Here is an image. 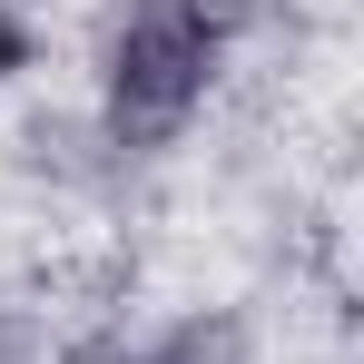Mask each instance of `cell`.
<instances>
[{
  "instance_id": "cell-2",
  "label": "cell",
  "mask_w": 364,
  "mask_h": 364,
  "mask_svg": "<svg viewBox=\"0 0 364 364\" xmlns=\"http://www.w3.org/2000/svg\"><path fill=\"white\" fill-rule=\"evenodd\" d=\"M30 69V20H20V0H0V79H20Z\"/></svg>"
},
{
  "instance_id": "cell-1",
  "label": "cell",
  "mask_w": 364,
  "mask_h": 364,
  "mask_svg": "<svg viewBox=\"0 0 364 364\" xmlns=\"http://www.w3.org/2000/svg\"><path fill=\"white\" fill-rule=\"evenodd\" d=\"M207 60H217V30L178 0H148L119 30V119H178L207 89Z\"/></svg>"
}]
</instances>
